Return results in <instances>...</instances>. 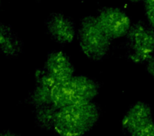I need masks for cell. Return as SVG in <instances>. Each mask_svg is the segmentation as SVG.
Segmentation results:
<instances>
[{
    "mask_svg": "<svg viewBox=\"0 0 154 136\" xmlns=\"http://www.w3.org/2000/svg\"><path fill=\"white\" fill-rule=\"evenodd\" d=\"M100 116V109L93 102L58 109L53 131L60 136H82L93 128Z\"/></svg>",
    "mask_w": 154,
    "mask_h": 136,
    "instance_id": "1",
    "label": "cell"
},
{
    "mask_svg": "<svg viewBox=\"0 0 154 136\" xmlns=\"http://www.w3.org/2000/svg\"><path fill=\"white\" fill-rule=\"evenodd\" d=\"M100 85L85 75H74L60 83L52 93V104L57 109L92 102L98 95Z\"/></svg>",
    "mask_w": 154,
    "mask_h": 136,
    "instance_id": "2",
    "label": "cell"
},
{
    "mask_svg": "<svg viewBox=\"0 0 154 136\" xmlns=\"http://www.w3.org/2000/svg\"><path fill=\"white\" fill-rule=\"evenodd\" d=\"M77 38L82 52L93 61H101L108 55L111 39L100 26L96 16L82 19L77 31Z\"/></svg>",
    "mask_w": 154,
    "mask_h": 136,
    "instance_id": "3",
    "label": "cell"
},
{
    "mask_svg": "<svg viewBox=\"0 0 154 136\" xmlns=\"http://www.w3.org/2000/svg\"><path fill=\"white\" fill-rule=\"evenodd\" d=\"M125 37L126 56L134 63H147L154 57V31L140 20L131 25Z\"/></svg>",
    "mask_w": 154,
    "mask_h": 136,
    "instance_id": "4",
    "label": "cell"
},
{
    "mask_svg": "<svg viewBox=\"0 0 154 136\" xmlns=\"http://www.w3.org/2000/svg\"><path fill=\"white\" fill-rule=\"evenodd\" d=\"M96 18L111 40L125 37L132 25L128 15L119 7H101L98 10Z\"/></svg>",
    "mask_w": 154,
    "mask_h": 136,
    "instance_id": "5",
    "label": "cell"
},
{
    "mask_svg": "<svg viewBox=\"0 0 154 136\" xmlns=\"http://www.w3.org/2000/svg\"><path fill=\"white\" fill-rule=\"evenodd\" d=\"M47 32L53 40L61 45L72 43L77 35L74 21L60 12H53L45 20Z\"/></svg>",
    "mask_w": 154,
    "mask_h": 136,
    "instance_id": "6",
    "label": "cell"
},
{
    "mask_svg": "<svg viewBox=\"0 0 154 136\" xmlns=\"http://www.w3.org/2000/svg\"><path fill=\"white\" fill-rule=\"evenodd\" d=\"M152 122L153 120L151 107L140 101L132 104L126 111L121 121V127L125 134L132 135Z\"/></svg>",
    "mask_w": 154,
    "mask_h": 136,
    "instance_id": "7",
    "label": "cell"
},
{
    "mask_svg": "<svg viewBox=\"0 0 154 136\" xmlns=\"http://www.w3.org/2000/svg\"><path fill=\"white\" fill-rule=\"evenodd\" d=\"M43 70L58 83H63L75 75V67L69 56L62 50H51L47 55Z\"/></svg>",
    "mask_w": 154,
    "mask_h": 136,
    "instance_id": "8",
    "label": "cell"
},
{
    "mask_svg": "<svg viewBox=\"0 0 154 136\" xmlns=\"http://www.w3.org/2000/svg\"><path fill=\"white\" fill-rule=\"evenodd\" d=\"M36 86L29 94L26 101L35 109L52 104V93L58 83L51 79L43 69L36 72Z\"/></svg>",
    "mask_w": 154,
    "mask_h": 136,
    "instance_id": "9",
    "label": "cell"
},
{
    "mask_svg": "<svg viewBox=\"0 0 154 136\" xmlns=\"http://www.w3.org/2000/svg\"><path fill=\"white\" fill-rule=\"evenodd\" d=\"M23 51V43L11 26L0 23V52L8 58H15Z\"/></svg>",
    "mask_w": 154,
    "mask_h": 136,
    "instance_id": "10",
    "label": "cell"
},
{
    "mask_svg": "<svg viewBox=\"0 0 154 136\" xmlns=\"http://www.w3.org/2000/svg\"><path fill=\"white\" fill-rule=\"evenodd\" d=\"M58 109L54 105L35 109V122L40 129L53 131L54 121Z\"/></svg>",
    "mask_w": 154,
    "mask_h": 136,
    "instance_id": "11",
    "label": "cell"
},
{
    "mask_svg": "<svg viewBox=\"0 0 154 136\" xmlns=\"http://www.w3.org/2000/svg\"><path fill=\"white\" fill-rule=\"evenodd\" d=\"M148 24L154 31V0H143Z\"/></svg>",
    "mask_w": 154,
    "mask_h": 136,
    "instance_id": "12",
    "label": "cell"
},
{
    "mask_svg": "<svg viewBox=\"0 0 154 136\" xmlns=\"http://www.w3.org/2000/svg\"><path fill=\"white\" fill-rule=\"evenodd\" d=\"M130 136H154V122Z\"/></svg>",
    "mask_w": 154,
    "mask_h": 136,
    "instance_id": "13",
    "label": "cell"
},
{
    "mask_svg": "<svg viewBox=\"0 0 154 136\" xmlns=\"http://www.w3.org/2000/svg\"><path fill=\"white\" fill-rule=\"evenodd\" d=\"M146 71L154 79V57L146 63Z\"/></svg>",
    "mask_w": 154,
    "mask_h": 136,
    "instance_id": "14",
    "label": "cell"
},
{
    "mask_svg": "<svg viewBox=\"0 0 154 136\" xmlns=\"http://www.w3.org/2000/svg\"><path fill=\"white\" fill-rule=\"evenodd\" d=\"M0 136H23L11 131H2L0 130Z\"/></svg>",
    "mask_w": 154,
    "mask_h": 136,
    "instance_id": "15",
    "label": "cell"
},
{
    "mask_svg": "<svg viewBox=\"0 0 154 136\" xmlns=\"http://www.w3.org/2000/svg\"><path fill=\"white\" fill-rule=\"evenodd\" d=\"M130 1H131V2H143V0H130Z\"/></svg>",
    "mask_w": 154,
    "mask_h": 136,
    "instance_id": "16",
    "label": "cell"
},
{
    "mask_svg": "<svg viewBox=\"0 0 154 136\" xmlns=\"http://www.w3.org/2000/svg\"><path fill=\"white\" fill-rule=\"evenodd\" d=\"M1 6H2V2H1V0H0V7H1Z\"/></svg>",
    "mask_w": 154,
    "mask_h": 136,
    "instance_id": "17",
    "label": "cell"
},
{
    "mask_svg": "<svg viewBox=\"0 0 154 136\" xmlns=\"http://www.w3.org/2000/svg\"><path fill=\"white\" fill-rule=\"evenodd\" d=\"M34 1H37V2H39V1H42V0H34Z\"/></svg>",
    "mask_w": 154,
    "mask_h": 136,
    "instance_id": "18",
    "label": "cell"
}]
</instances>
